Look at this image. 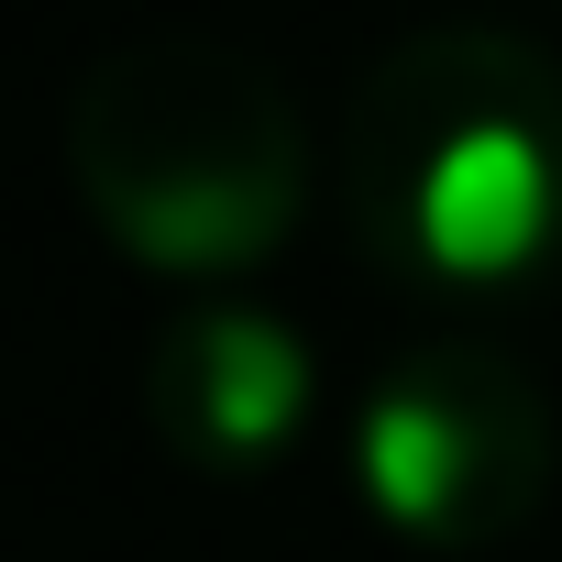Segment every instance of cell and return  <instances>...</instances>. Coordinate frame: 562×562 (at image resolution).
<instances>
[{"label":"cell","mask_w":562,"mask_h":562,"mask_svg":"<svg viewBox=\"0 0 562 562\" xmlns=\"http://www.w3.org/2000/svg\"><path fill=\"white\" fill-rule=\"evenodd\" d=\"M342 221L419 288H518L562 254V56L507 23H430L342 100Z\"/></svg>","instance_id":"6da1fadb"},{"label":"cell","mask_w":562,"mask_h":562,"mask_svg":"<svg viewBox=\"0 0 562 562\" xmlns=\"http://www.w3.org/2000/svg\"><path fill=\"white\" fill-rule=\"evenodd\" d=\"M67 177L155 276L265 265L310 210V122L254 45L166 23L89 56L67 89Z\"/></svg>","instance_id":"7a4b0ae2"},{"label":"cell","mask_w":562,"mask_h":562,"mask_svg":"<svg viewBox=\"0 0 562 562\" xmlns=\"http://www.w3.org/2000/svg\"><path fill=\"white\" fill-rule=\"evenodd\" d=\"M551 463H562V430H551L540 375L463 331L408 342L353 419V485L419 551L518 540L551 507Z\"/></svg>","instance_id":"3957f363"},{"label":"cell","mask_w":562,"mask_h":562,"mask_svg":"<svg viewBox=\"0 0 562 562\" xmlns=\"http://www.w3.org/2000/svg\"><path fill=\"white\" fill-rule=\"evenodd\" d=\"M310 397H321L310 342L276 310H243V299L177 310L144 353V408H155L166 452L199 463V474H265L310 430Z\"/></svg>","instance_id":"277c9868"}]
</instances>
